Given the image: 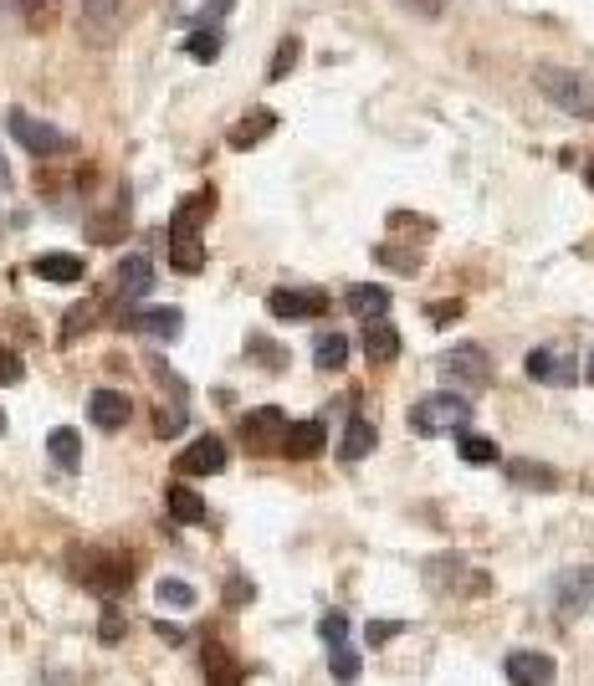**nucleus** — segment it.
<instances>
[{
  "mask_svg": "<svg viewBox=\"0 0 594 686\" xmlns=\"http://www.w3.org/2000/svg\"><path fill=\"white\" fill-rule=\"evenodd\" d=\"M523 370H528V380H538V384H574L580 380V370H574V359H568L564 349H533Z\"/></svg>",
  "mask_w": 594,
  "mask_h": 686,
  "instance_id": "ddd939ff",
  "label": "nucleus"
},
{
  "mask_svg": "<svg viewBox=\"0 0 594 686\" xmlns=\"http://www.w3.org/2000/svg\"><path fill=\"white\" fill-rule=\"evenodd\" d=\"M205 676H211V686H241V666L221 640H205Z\"/></svg>",
  "mask_w": 594,
  "mask_h": 686,
  "instance_id": "b1692460",
  "label": "nucleus"
},
{
  "mask_svg": "<svg viewBox=\"0 0 594 686\" xmlns=\"http://www.w3.org/2000/svg\"><path fill=\"white\" fill-rule=\"evenodd\" d=\"M185 57H195V62H215V57H221V31H190Z\"/></svg>",
  "mask_w": 594,
  "mask_h": 686,
  "instance_id": "c756f323",
  "label": "nucleus"
},
{
  "mask_svg": "<svg viewBox=\"0 0 594 686\" xmlns=\"http://www.w3.org/2000/svg\"><path fill=\"white\" fill-rule=\"evenodd\" d=\"M436 370H441V380H451V384H492V359H487V349H476V343L446 349Z\"/></svg>",
  "mask_w": 594,
  "mask_h": 686,
  "instance_id": "0eeeda50",
  "label": "nucleus"
},
{
  "mask_svg": "<svg viewBox=\"0 0 594 686\" xmlns=\"http://www.w3.org/2000/svg\"><path fill=\"white\" fill-rule=\"evenodd\" d=\"M425 584L441 594V599H466V594H487V574L472 568L466 558L456 554H441L425 564Z\"/></svg>",
  "mask_w": 594,
  "mask_h": 686,
  "instance_id": "20e7f679",
  "label": "nucleus"
},
{
  "mask_svg": "<svg viewBox=\"0 0 594 686\" xmlns=\"http://www.w3.org/2000/svg\"><path fill=\"white\" fill-rule=\"evenodd\" d=\"M323 446H329V431H323V421H298V425H288V441H282V451H288L292 462H313Z\"/></svg>",
  "mask_w": 594,
  "mask_h": 686,
  "instance_id": "dca6fc26",
  "label": "nucleus"
},
{
  "mask_svg": "<svg viewBox=\"0 0 594 686\" xmlns=\"http://www.w3.org/2000/svg\"><path fill=\"white\" fill-rule=\"evenodd\" d=\"M149 287H154V266H149V256H123L119 262V292L129 297V303H139V297H149Z\"/></svg>",
  "mask_w": 594,
  "mask_h": 686,
  "instance_id": "aec40b11",
  "label": "nucleus"
},
{
  "mask_svg": "<svg viewBox=\"0 0 594 686\" xmlns=\"http://www.w3.org/2000/svg\"><path fill=\"white\" fill-rule=\"evenodd\" d=\"M364 354H370V364H395L400 359V333L390 329V323H364Z\"/></svg>",
  "mask_w": 594,
  "mask_h": 686,
  "instance_id": "412c9836",
  "label": "nucleus"
},
{
  "mask_svg": "<svg viewBox=\"0 0 594 686\" xmlns=\"http://www.w3.org/2000/svg\"><path fill=\"white\" fill-rule=\"evenodd\" d=\"M400 630H405L400 621H370V630H364V635H370V646H384V640H390V635H400Z\"/></svg>",
  "mask_w": 594,
  "mask_h": 686,
  "instance_id": "ea45409f",
  "label": "nucleus"
},
{
  "mask_svg": "<svg viewBox=\"0 0 594 686\" xmlns=\"http://www.w3.org/2000/svg\"><path fill=\"white\" fill-rule=\"evenodd\" d=\"M11 185V170H6V159H0V190Z\"/></svg>",
  "mask_w": 594,
  "mask_h": 686,
  "instance_id": "de8ad7c7",
  "label": "nucleus"
},
{
  "mask_svg": "<svg viewBox=\"0 0 594 686\" xmlns=\"http://www.w3.org/2000/svg\"><path fill=\"white\" fill-rule=\"evenodd\" d=\"M400 6H405V11H415V16H425V21H431V16H441V0H400Z\"/></svg>",
  "mask_w": 594,
  "mask_h": 686,
  "instance_id": "37998d69",
  "label": "nucleus"
},
{
  "mask_svg": "<svg viewBox=\"0 0 594 686\" xmlns=\"http://www.w3.org/2000/svg\"><path fill=\"white\" fill-rule=\"evenodd\" d=\"M31 272H37L41 282H82V256H72V251H41L37 262H31Z\"/></svg>",
  "mask_w": 594,
  "mask_h": 686,
  "instance_id": "6ab92c4d",
  "label": "nucleus"
},
{
  "mask_svg": "<svg viewBox=\"0 0 594 686\" xmlns=\"http://www.w3.org/2000/svg\"><path fill=\"white\" fill-rule=\"evenodd\" d=\"M507 476L528 492H554L558 487V472L554 466H543V462H507Z\"/></svg>",
  "mask_w": 594,
  "mask_h": 686,
  "instance_id": "a878e982",
  "label": "nucleus"
},
{
  "mask_svg": "<svg viewBox=\"0 0 594 686\" xmlns=\"http://www.w3.org/2000/svg\"><path fill=\"white\" fill-rule=\"evenodd\" d=\"M370 451H374V425L364 415H354L344 425V441H339V462H364Z\"/></svg>",
  "mask_w": 594,
  "mask_h": 686,
  "instance_id": "5701e85b",
  "label": "nucleus"
},
{
  "mask_svg": "<svg viewBox=\"0 0 594 686\" xmlns=\"http://www.w3.org/2000/svg\"><path fill=\"white\" fill-rule=\"evenodd\" d=\"M82 558H88V564H82L78 574H82V579H88V584H93L98 594H108V599H113V594H119V589H129L133 564H129V558H123V554H82Z\"/></svg>",
  "mask_w": 594,
  "mask_h": 686,
  "instance_id": "1a4fd4ad",
  "label": "nucleus"
},
{
  "mask_svg": "<svg viewBox=\"0 0 594 686\" xmlns=\"http://www.w3.org/2000/svg\"><path fill=\"white\" fill-rule=\"evenodd\" d=\"M164 507H170V517H174V523H185V528L205 523V502H200V492L180 487V482H174V487L164 492Z\"/></svg>",
  "mask_w": 594,
  "mask_h": 686,
  "instance_id": "4be33fe9",
  "label": "nucleus"
},
{
  "mask_svg": "<svg viewBox=\"0 0 594 686\" xmlns=\"http://www.w3.org/2000/svg\"><path fill=\"white\" fill-rule=\"evenodd\" d=\"M543 93L554 98V108L574 113V119H590L594 123V78L590 72H568V67H538L533 72Z\"/></svg>",
  "mask_w": 594,
  "mask_h": 686,
  "instance_id": "f03ea898",
  "label": "nucleus"
},
{
  "mask_svg": "<svg viewBox=\"0 0 594 686\" xmlns=\"http://www.w3.org/2000/svg\"><path fill=\"white\" fill-rule=\"evenodd\" d=\"M278 129V113H266V108H256L251 119H241L236 129H231V149H251V144H262V133Z\"/></svg>",
  "mask_w": 594,
  "mask_h": 686,
  "instance_id": "cd10ccee",
  "label": "nucleus"
},
{
  "mask_svg": "<svg viewBox=\"0 0 594 686\" xmlns=\"http://www.w3.org/2000/svg\"><path fill=\"white\" fill-rule=\"evenodd\" d=\"M456 313H462V303H441V307H431V317H436V323H451Z\"/></svg>",
  "mask_w": 594,
  "mask_h": 686,
  "instance_id": "a18cd8bd",
  "label": "nucleus"
},
{
  "mask_svg": "<svg viewBox=\"0 0 594 686\" xmlns=\"http://www.w3.org/2000/svg\"><path fill=\"white\" fill-rule=\"evenodd\" d=\"M215 211V190H200V195H190L180 211H174L170 221V266L174 272H185V278H195L200 266H205V246H200V225H205V215Z\"/></svg>",
  "mask_w": 594,
  "mask_h": 686,
  "instance_id": "f257e3e1",
  "label": "nucleus"
},
{
  "mask_svg": "<svg viewBox=\"0 0 594 686\" xmlns=\"http://www.w3.org/2000/svg\"><path fill=\"white\" fill-rule=\"evenodd\" d=\"M590 384H594V354H590Z\"/></svg>",
  "mask_w": 594,
  "mask_h": 686,
  "instance_id": "8fccbe9b",
  "label": "nucleus"
},
{
  "mask_svg": "<svg viewBox=\"0 0 594 686\" xmlns=\"http://www.w3.org/2000/svg\"><path fill=\"white\" fill-rule=\"evenodd\" d=\"M154 599H159V605H170V609H190V605H195V589H190L185 579H159L154 584Z\"/></svg>",
  "mask_w": 594,
  "mask_h": 686,
  "instance_id": "c85d7f7f",
  "label": "nucleus"
},
{
  "mask_svg": "<svg viewBox=\"0 0 594 686\" xmlns=\"http://www.w3.org/2000/svg\"><path fill=\"white\" fill-rule=\"evenodd\" d=\"M251 354L262 359L266 370H282V354H278V349H272V339H251Z\"/></svg>",
  "mask_w": 594,
  "mask_h": 686,
  "instance_id": "a19ab883",
  "label": "nucleus"
},
{
  "mask_svg": "<svg viewBox=\"0 0 594 686\" xmlns=\"http://www.w3.org/2000/svg\"><path fill=\"white\" fill-rule=\"evenodd\" d=\"M590 609H594V564L564 568L554 579V615L558 621H580Z\"/></svg>",
  "mask_w": 594,
  "mask_h": 686,
  "instance_id": "39448f33",
  "label": "nucleus"
},
{
  "mask_svg": "<svg viewBox=\"0 0 594 686\" xmlns=\"http://www.w3.org/2000/svg\"><path fill=\"white\" fill-rule=\"evenodd\" d=\"M241 436H246V446H251V451L282 446V441H288V415H282L278 405H262V410H251L246 421H241Z\"/></svg>",
  "mask_w": 594,
  "mask_h": 686,
  "instance_id": "9b49d317",
  "label": "nucleus"
},
{
  "mask_svg": "<svg viewBox=\"0 0 594 686\" xmlns=\"http://www.w3.org/2000/svg\"><path fill=\"white\" fill-rule=\"evenodd\" d=\"M456 451H462V462H472V466H492V462H497V446H492L487 436H462V441H456Z\"/></svg>",
  "mask_w": 594,
  "mask_h": 686,
  "instance_id": "7c9ffc66",
  "label": "nucleus"
},
{
  "mask_svg": "<svg viewBox=\"0 0 594 686\" xmlns=\"http://www.w3.org/2000/svg\"><path fill=\"white\" fill-rule=\"evenodd\" d=\"M502 676L513 686H554L558 666H554V656H543V650H513V656L502 660Z\"/></svg>",
  "mask_w": 594,
  "mask_h": 686,
  "instance_id": "9d476101",
  "label": "nucleus"
},
{
  "mask_svg": "<svg viewBox=\"0 0 594 686\" xmlns=\"http://www.w3.org/2000/svg\"><path fill=\"white\" fill-rule=\"evenodd\" d=\"M584 180H590V190H594V159H590V170H584Z\"/></svg>",
  "mask_w": 594,
  "mask_h": 686,
  "instance_id": "09e8293b",
  "label": "nucleus"
},
{
  "mask_svg": "<svg viewBox=\"0 0 594 686\" xmlns=\"http://www.w3.org/2000/svg\"><path fill=\"white\" fill-rule=\"evenodd\" d=\"M185 431V405H174V410H159V436L170 441V436H180Z\"/></svg>",
  "mask_w": 594,
  "mask_h": 686,
  "instance_id": "e433bc0d",
  "label": "nucleus"
},
{
  "mask_svg": "<svg viewBox=\"0 0 594 686\" xmlns=\"http://www.w3.org/2000/svg\"><path fill=\"white\" fill-rule=\"evenodd\" d=\"M123 21V0H82V31L88 41H113Z\"/></svg>",
  "mask_w": 594,
  "mask_h": 686,
  "instance_id": "2eb2a0df",
  "label": "nucleus"
},
{
  "mask_svg": "<svg viewBox=\"0 0 594 686\" xmlns=\"http://www.w3.org/2000/svg\"><path fill=\"white\" fill-rule=\"evenodd\" d=\"M88 415H93L98 431H123L133 405H129V395H119V390H93V395H88Z\"/></svg>",
  "mask_w": 594,
  "mask_h": 686,
  "instance_id": "4468645a",
  "label": "nucleus"
},
{
  "mask_svg": "<svg viewBox=\"0 0 594 686\" xmlns=\"http://www.w3.org/2000/svg\"><path fill=\"white\" fill-rule=\"evenodd\" d=\"M344 307H349V313H359L364 323H380V317L390 313V287H374V282H354V287L344 292Z\"/></svg>",
  "mask_w": 594,
  "mask_h": 686,
  "instance_id": "a211bd4d",
  "label": "nucleus"
},
{
  "mask_svg": "<svg viewBox=\"0 0 594 686\" xmlns=\"http://www.w3.org/2000/svg\"><path fill=\"white\" fill-rule=\"evenodd\" d=\"M21 374H27V364H21L11 349H0V384H16Z\"/></svg>",
  "mask_w": 594,
  "mask_h": 686,
  "instance_id": "4c0bfd02",
  "label": "nucleus"
},
{
  "mask_svg": "<svg viewBox=\"0 0 594 686\" xmlns=\"http://www.w3.org/2000/svg\"><path fill=\"white\" fill-rule=\"evenodd\" d=\"M329 666H333V682H359V650L354 646H333L329 650Z\"/></svg>",
  "mask_w": 594,
  "mask_h": 686,
  "instance_id": "2f4dec72",
  "label": "nucleus"
},
{
  "mask_svg": "<svg viewBox=\"0 0 594 686\" xmlns=\"http://www.w3.org/2000/svg\"><path fill=\"white\" fill-rule=\"evenodd\" d=\"M246 594H251L246 579H231V605H246Z\"/></svg>",
  "mask_w": 594,
  "mask_h": 686,
  "instance_id": "49530a36",
  "label": "nucleus"
},
{
  "mask_svg": "<svg viewBox=\"0 0 594 686\" xmlns=\"http://www.w3.org/2000/svg\"><path fill=\"white\" fill-rule=\"evenodd\" d=\"M231 6H236V0H205V6H200V11L190 16V21H195V31H215V21H221V16L231 11Z\"/></svg>",
  "mask_w": 594,
  "mask_h": 686,
  "instance_id": "72a5a7b5",
  "label": "nucleus"
},
{
  "mask_svg": "<svg viewBox=\"0 0 594 686\" xmlns=\"http://www.w3.org/2000/svg\"><path fill=\"white\" fill-rule=\"evenodd\" d=\"M298 52H303V47H298V37H288V41H282V47H278V62H272V72H266V78H272V82H282V78H288V72H292V62H298Z\"/></svg>",
  "mask_w": 594,
  "mask_h": 686,
  "instance_id": "f704fd0d",
  "label": "nucleus"
},
{
  "mask_svg": "<svg viewBox=\"0 0 594 686\" xmlns=\"http://www.w3.org/2000/svg\"><path fill=\"white\" fill-rule=\"evenodd\" d=\"M27 11H31V27H41V21L52 27V0H27Z\"/></svg>",
  "mask_w": 594,
  "mask_h": 686,
  "instance_id": "79ce46f5",
  "label": "nucleus"
},
{
  "mask_svg": "<svg viewBox=\"0 0 594 686\" xmlns=\"http://www.w3.org/2000/svg\"><path fill=\"white\" fill-rule=\"evenodd\" d=\"M154 635H159V640H170V646H185V630H180V625H164V621H159Z\"/></svg>",
  "mask_w": 594,
  "mask_h": 686,
  "instance_id": "c03bdc74",
  "label": "nucleus"
},
{
  "mask_svg": "<svg viewBox=\"0 0 594 686\" xmlns=\"http://www.w3.org/2000/svg\"><path fill=\"white\" fill-rule=\"evenodd\" d=\"M266 307H272V317H282V323H303V317H323V313H329V292H318V287H278L272 297H266Z\"/></svg>",
  "mask_w": 594,
  "mask_h": 686,
  "instance_id": "6e6552de",
  "label": "nucleus"
},
{
  "mask_svg": "<svg viewBox=\"0 0 594 686\" xmlns=\"http://www.w3.org/2000/svg\"><path fill=\"white\" fill-rule=\"evenodd\" d=\"M0 431H6V415H0Z\"/></svg>",
  "mask_w": 594,
  "mask_h": 686,
  "instance_id": "3c124183",
  "label": "nucleus"
},
{
  "mask_svg": "<svg viewBox=\"0 0 594 686\" xmlns=\"http://www.w3.org/2000/svg\"><path fill=\"white\" fill-rule=\"evenodd\" d=\"M47 451H52V462L62 466V472H78V462H82V441H78V431H72V425H57L52 436H47Z\"/></svg>",
  "mask_w": 594,
  "mask_h": 686,
  "instance_id": "bb28decb",
  "label": "nucleus"
},
{
  "mask_svg": "<svg viewBox=\"0 0 594 686\" xmlns=\"http://www.w3.org/2000/svg\"><path fill=\"white\" fill-rule=\"evenodd\" d=\"M133 333H149V339H180V329H185V313L180 307H144V313L129 317Z\"/></svg>",
  "mask_w": 594,
  "mask_h": 686,
  "instance_id": "f3484780",
  "label": "nucleus"
},
{
  "mask_svg": "<svg viewBox=\"0 0 594 686\" xmlns=\"http://www.w3.org/2000/svg\"><path fill=\"white\" fill-rule=\"evenodd\" d=\"M313 364L323 374H339V370H344V364H349V339H344V333H318Z\"/></svg>",
  "mask_w": 594,
  "mask_h": 686,
  "instance_id": "393cba45",
  "label": "nucleus"
},
{
  "mask_svg": "<svg viewBox=\"0 0 594 686\" xmlns=\"http://www.w3.org/2000/svg\"><path fill=\"white\" fill-rule=\"evenodd\" d=\"M318 635L329 640V650L333 646H349V615H344V609H329V615L318 621Z\"/></svg>",
  "mask_w": 594,
  "mask_h": 686,
  "instance_id": "473e14b6",
  "label": "nucleus"
},
{
  "mask_svg": "<svg viewBox=\"0 0 594 686\" xmlns=\"http://www.w3.org/2000/svg\"><path fill=\"white\" fill-rule=\"evenodd\" d=\"M380 262H390L395 272H415V266H421L415 256H410V251H395V246H380Z\"/></svg>",
  "mask_w": 594,
  "mask_h": 686,
  "instance_id": "58836bf2",
  "label": "nucleus"
},
{
  "mask_svg": "<svg viewBox=\"0 0 594 686\" xmlns=\"http://www.w3.org/2000/svg\"><path fill=\"white\" fill-rule=\"evenodd\" d=\"M472 421V400L462 395H425L421 405H410V431L415 436H451Z\"/></svg>",
  "mask_w": 594,
  "mask_h": 686,
  "instance_id": "7ed1b4c3",
  "label": "nucleus"
},
{
  "mask_svg": "<svg viewBox=\"0 0 594 686\" xmlns=\"http://www.w3.org/2000/svg\"><path fill=\"white\" fill-rule=\"evenodd\" d=\"M98 635H103V646H119L123 615H119V605H113V599H108V609H103V625H98Z\"/></svg>",
  "mask_w": 594,
  "mask_h": 686,
  "instance_id": "c9c22d12",
  "label": "nucleus"
},
{
  "mask_svg": "<svg viewBox=\"0 0 594 686\" xmlns=\"http://www.w3.org/2000/svg\"><path fill=\"white\" fill-rule=\"evenodd\" d=\"M11 139L27 149V154H37V159H52V154H67V149H72V139H67L62 129L31 119L27 108H11Z\"/></svg>",
  "mask_w": 594,
  "mask_h": 686,
  "instance_id": "423d86ee",
  "label": "nucleus"
},
{
  "mask_svg": "<svg viewBox=\"0 0 594 686\" xmlns=\"http://www.w3.org/2000/svg\"><path fill=\"white\" fill-rule=\"evenodd\" d=\"M225 456H231V451H225V441H221V436H200L195 446L180 451L174 472H180V476H215V472L225 466Z\"/></svg>",
  "mask_w": 594,
  "mask_h": 686,
  "instance_id": "f8f14e48",
  "label": "nucleus"
}]
</instances>
